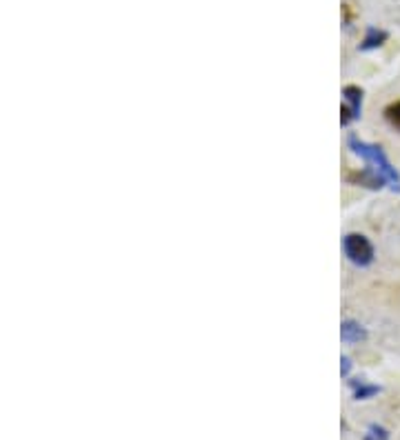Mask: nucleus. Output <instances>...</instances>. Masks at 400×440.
I'll list each match as a JSON object with an SVG mask.
<instances>
[{"label": "nucleus", "instance_id": "f257e3e1", "mask_svg": "<svg viewBox=\"0 0 400 440\" xmlns=\"http://www.w3.org/2000/svg\"><path fill=\"white\" fill-rule=\"evenodd\" d=\"M349 145L354 147V151H356L358 156H363L365 160H369V163L376 167V174H380L385 180L396 183L398 189H400V176H398V171L389 165V160L385 158L383 149H380V147H371V145H365V143H358L356 138H352Z\"/></svg>", "mask_w": 400, "mask_h": 440}, {"label": "nucleus", "instance_id": "f03ea898", "mask_svg": "<svg viewBox=\"0 0 400 440\" xmlns=\"http://www.w3.org/2000/svg\"><path fill=\"white\" fill-rule=\"evenodd\" d=\"M345 254L352 262L365 267L374 260V250H371V242L360 236V234H349L345 238Z\"/></svg>", "mask_w": 400, "mask_h": 440}, {"label": "nucleus", "instance_id": "7ed1b4c3", "mask_svg": "<svg viewBox=\"0 0 400 440\" xmlns=\"http://www.w3.org/2000/svg\"><path fill=\"white\" fill-rule=\"evenodd\" d=\"M345 107H342V125H347L352 118L360 113V103H363V91L358 87H345Z\"/></svg>", "mask_w": 400, "mask_h": 440}, {"label": "nucleus", "instance_id": "20e7f679", "mask_svg": "<svg viewBox=\"0 0 400 440\" xmlns=\"http://www.w3.org/2000/svg\"><path fill=\"white\" fill-rule=\"evenodd\" d=\"M340 334H342V340H345V342H360L367 336V332L360 327L358 322H354V320L342 322V332Z\"/></svg>", "mask_w": 400, "mask_h": 440}, {"label": "nucleus", "instance_id": "39448f33", "mask_svg": "<svg viewBox=\"0 0 400 440\" xmlns=\"http://www.w3.org/2000/svg\"><path fill=\"white\" fill-rule=\"evenodd\" d=\"M387 41V34L385 31H378V29H369L365 41H363V49H374V47H380Z\"/></svg>", "mask_w": 400, "mask_h": 440}, {"label": "nucleus", "instance_id": "423d86ee", "mask_svg": "<svg viewBox=\"0 0 400 440\" xmlns=\"http://www.w3.org/2000/svg\"><path fill=\"white\" fill-rule=\"evenodd\" d=\"M385 118L391 127H396L400 131V101L398 103H391L387 109H385Z\"/></svg>", "mask_w": 400, "mask_h": 440}, {"label": "nucleus", "instance_id": "0eeeda50", "mask_svg": "<svg viewBox=\"0 0 400 440\" xmlns=\"http://www.w3.org/2000/svg\"><path fill=\"white\" fill-rule=\"evenodd\" d=\"M365 440H389V436L383 427H371Z\"/></svg>", "mask_w": 400, "mask_h": 440}, {"label": "nucleus", "instance_id": "6e6552de", "mask_svg": "<svg viewBox=\"0 0 400 440\" xmlns=\"http://www.w3.org/2000/svg\"><path fill=\"white\" fill-rule=\"evenodd\" d=\"M376 392H378L376 387H363V389H358L356 396H358V398H360V396H371V394H376Z\"/></svg>", "mask_w": 400, "mask_h": 440}]
</instances>
